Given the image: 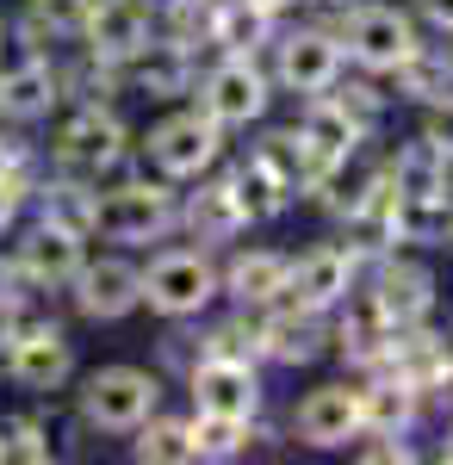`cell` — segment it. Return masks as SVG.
<instances>
[{
  "mask_svg": "<svg viewBox=\"0 0 453 465\" xmlns=\"http://www.w3.org/2000/svg\"><path fill=\"white\" fill-rule=\"evenodd\" d=\"M175 223V193L156 180H125L112 193H94V223L106 242H156Z\"/></svg>",
  "mask_w": 453,
  "mask_h": 465,
  "instance_id": "cell-1",
  "label": "cell"
},
{
  "mask_svg": "<svg viewBox=\"0 0 453 465\" xmlns=\"http://www.w3.org/2000/svg\"><path fill=\"white\" fill-rule=\"evenodd\" d=\"M137 280H143V304L162 311V317H199L211 298H217V267H211L199 249L156 254Z\"/></svg>",
  "mask_w": 453,
  "mask_h": 465,
  "instance_id": "cell-2",
  "label": "cell"
},
{
  "mask_svg": "<svg viewBox=\"0 0 453 465\" xmlns=\"http://www.w3.org/2000/svg\"><path fill=\"white\" fill-rule=\"evenodd\" d=\"M156 397H162V385L143 366H100L81 385V416L106 434H131L143 416H156Z\"/></svg>",
  "mask_w": 453,
  "mask_h": 465,
  "instance_id": "cell-3",
  "label": "cell"
},
{
  "mask_svg": "<svg viewBox=\"0 0 453 465\" xmlns=\"http://www.w3.org/2000/svg\"><path fill=\"white\" fill-rule=\"evenodd\" d=\"M217 149H224V124L211 112H175V118H162L149 131V162L168 180L206 174L211 162H217Z\"/></svg>",
  "mask_w": 453,
  "mask_h": 465,
  "instance_id": "cell-4",
  "label": "cell"
},
{
  "mask_svg": "<svg viewBox=\"0 0 453 465\" xmlns=\"http://www.w3.org/2000/svg\"><path fill=\"white\" fill-rule=\"evenodd\" d=\"M6 372L25 385V391H56L63 379H69L75 366V348L69 335L56 329V322H19V329H6Z\"/></svg>",
  "mask_w": 453,
  "mask_h": 465,
  "instance_id": "cell-5",
  "label": "cell"
},
{
  "mask_svg": "<svg viewBox=\"0 0 453 465\" xmlns=\"http://www.w3.org/2000/svg\"><path fill=\"white\" fill-rule=\"evenodd\" d=\"M56 162L81 180H100L106 168L125 162V124L100 106H81L69 124H63V137H56Z\"/></svg>",
  "mask_w": 453,
  "mask_h": 465,
  "instance_id": "cell-6",
  "label": "cell"
},
{
  "mask_svg": "<svg viewBox=\"0 0 453 465\" xmlns=\"http://www.w3.org/2000/svg\"><path fill=\"white\" fill-rule=\"evenodd\" d=\"M348 56L360 63V69H379L391 74L410 50H417V25L398 13V6H354L348 13Z\"/></svg>",
  "mask_w": 453,
  "mask_h": 465,
  "instance_id": "cell-7",
  "label": "cell"
},
{
  "mask_svg": "<svg viewBox=\"0 0 453 465\" xmlns=\"http://www.w3.org/2000/svg\"><path fill=\"white\" fill-rule=\"evenodd\" d=\"M186 379H193V397H199L206 416H237V422H248V416L261 410V379H255L248 360L206 354Z\"/></svg>",
  "mask_w": 453,
  "mask_h": 465,
  "instance_id": "cell-8",
  "label": "cell"
},
{
  "mask_svg": "<svg viewBox=\"0 0 453 465\" xmlns=\"http://www.w3.org/2000/svg\"><path fill=\"white\" fill-rule=\"evenodd\" d=\"M81 37H87V50H94L100 63H125L137 44L156 37V6H149V0H94Z\"/></svg>",
  "mask_w": 453,
  "mask_h": 465,
  "instance_id": "cell-9",
  "label": "cell"
},
{
  "mask_svg": "<svg viewBox=\"0 0 453 465\" xmlns=\"http://www.w3.org/2000/svg\"><path fill=\"white\" fill-rule=\"evenodd\" d=\"M69 286H75L81 317H94V322H118L143 304V280L131 261H81V273Z\"/></svg>",
  "mask_w": 453,
  "mask_h": 465,
  "instance_id": "cell-10",
  "label": "cell"
},
{
  "mask_svg": "<svg viewBox=\"0 0 453 465\" xmlns=\"http://www.w3.org/2000/svg\"><path fill=\"white\" fill-rule=\"evenodd\" d=\"M279 81L292 87V94H329L336 81H342V37H329V32H292V37H279Z\"/></svg>",
  "mask_w": 453,
  "mask_h": 465,
  "instance_id": "cell-11",
  "label": "cell"
},
{
  "mask_svg": "<svg viewBox=\"0 0 453 465\" xmlns=\"http://www.w3.org/2000/svg\"><path fill=\"white\" fill-rule=\"evenodd\" d=\"M81 236L63 230V223H50V217H37V230H25V242L13 254V267L25 273V286H69L75 273H81Z\"/></svg>",
  "mask_w": 453,
  "mask_h": 465,
  "instance_id": "cell-12",
  "label": "cell"
},
{
  "mask_svg": "<svg viewBox=\"0 0 453 465\" xmlns=\"http://www.w3.org/2000/svg\"><path fill=\"white\" fill-rule=\"evenodd\" d=\"M354 267H360V254H354V249L323 242V249H311L305 261H292L286 292H292L305 311H329V304H342V298L354 292Z\"/></svg>",
  "mask_w": 453,
  "mask_h": 465,
  "instance_id": "cell-13",
  "label": "cell"
},
{
  "mask_svg": "<svg viewBox=\"0 0 453 465\" xmlns=\"http://www.w3.org/2000/svg\"><path fill=\"white\" fill-rule=\"evenodd\" d=\"M206 112L217 124H255L267 112V74L255 69L248 56H224L206 74Z\"/></svg>",
  "mask_w": 453,
  "mask_h": 465,
  "instance_id": "cell-14",
  "label": "cell"
},
{
  "mask_svg": "<svg viewBox=\"0 0 453 465\" xmlns=\"http://www.w3.org/2000/svg\"><path fill=\"white\" fill-rule=\"evenodd\" d=\"M112 69L125 74L131 94L175 100V94H186V81H193V50H186V44H162V37H149V44H137L125 63H112Z\"/></svg>",
  "mask_w": 453,
  "mask_h": 465,
  "instance_id": "cell-15",
  "label": "cell"
},
{
  "mask_svg": "<svg viewBox=\"0 0 453 465\" xmlns=\"http://www.w3.org/2000/svg\"><path fill=\"white\" fill-rule=\"evenodd\" d=\"M298 137H305V149L317 155V168H348V155L360 149L367 124H360L342 100L311 94V106H305V118H298Z\"/></svg>",
  "mask_w": 453,
  "mask_h": 465,
  "instance_id": "cell-16",
  "label": "cell"
},
{
  "mask_svg": "<svg viewBox=\"0 0 453 465\" xmlns=\"http://www.w3.org/2000/svg\"><path fill=\"white\" fill-rule=\"evenodd\" d=\"M360 434V391L354 385H323L298 403V440L305 447H348Z\"/></svg>",
  "mask_w": 453,
  "mask_h": 465,
  "instance_id": "cell-17",
  "label": "cell"
},
{
  "mask_svg": "<svg viewBox=\"0 0 453 465\" xmlns=\"http://www.w3.org/2000/svg\"><path fill=\"white\" fill-rule=\"evenodd\" d=\"M373 304L385 311L391 329H410L435 311V273L417 267V261H385L379 280H373Z\"/></svg>",
  "mask_w": 453,
  "mask_h": 465,
  "instance_id": "cell-18",
  "label": "cell"
},
{
  "mask_svg": "<svg viewBox=\"0 0 453 465\" xmlns=\"http://www.w3.org/2000/svg\"><path fill=\"white\" fill-rule=\"evenodd\" d=\"M385 186L398 199H453V162L428 137L422 143H404L391 155V168H385Z\"/></svg>",
  "mask_w": 453,
  "mask_h": 465,
  "instance_id": "cell-19",
  "label": "cell"
},
{
  "mask_svg": "<svg viewBox=\"0 0 453 465\" xmlns=\"http://www.w3.org/2000/svg\"><path fill=\"white\" fill-rule=\"evenodd\" d=\"M286 280H292V254L279 249H248L230 261V273L217 280V286L230 292L237 304H274L279 292H286Z\"/></svg>",
  "mask_w": 453,
  "mask_h": 465,
  "instance_id": "cell-20",
  "label": "cell"
},
{
  "mask_svg": "<svg viewBox=\"0 0 453 465\" xmlns=\"http://www.w3.org/2000/svg\"><path fill=\"white\" fill-rule=\"evenodd\" d=\"M255 341H261L279 366H305V360L323 354V322H317V311H305V304H298V311L267 317L261 329H255Z\"/></svg>",
  "mask_w": 453,
  "mask_h": 465,
  "instance_id": "cell-21",
  "label": "cell"
},
{
  "mask_svg": "<svg viewBox=\"0 0 453 465\" xmlns=\"http://www.w3.org/2000/svg\"><path fill=\"white\" fill-rule=\"evenodd\" d=\"M255 162H261V168H267V174H274L279 186L292 193V199H298V193H311L317 174H323V168H317V155L305 149V137H298V131H267V137L255 143Z\"/></svg>",
  "mask_w": 453,
  "mask_h": 465,
  "instance_id": "cell-22",
  "label": "cell"
},
{
  "mask_svg": "<svg viewBox=\"0 0 453 465\" xmlns=\"http://www.w3.org/2000/svg\"><path fill=\"white\" fill-rule=\"evenodd\" d=\"M417 403H422V391H410L398 372H385L379 385H367V391H360V429L404 434L410 422H417Z\"/></svg>",
  "mask_w": 453,
  "mask_h": 465,
  "instance_id": "cell-23",
  "label": "cell"
},
{
  "mask_svg": "<svg viewBox=\"0 0 453 465\" xmlns=\"http://www.w3.org/2000/svg\"><path fill=\"white\" fill-rule=\"evenodd\" d=\"M342 348H348L360 366H385V348H391V322L373 304V292H348V311H342Z\"/></svg>",
  "mask_w": 453,
  "mask_h": 465,
  "instance_id": "cell-24",
  "label": "cell"
},
{
  "mask_svg": "<svg viewBox=\"0 0 453 465\" xmlns=\"http://www.w3.org/2000/svg\"><path fill=\"white\" fill-rule=\"evenodd\" d=\"M50 106H56V69L44 56L13 74H0V112L6 118H44Z\"/></svg>",
  "mask_w": 453,
  "mask_h": 465,
  "instance_id": "cell-25",
  "label": "cell"
},
{
  "mask_svg": "<svg viewBox=\"0 0 453 465\" xmlns=\"http://www.w3.org/2000/svg\"><path fill=\"white\" fill-rule=\"evenodd\" d=\"M267 6L261 0H224L217 13H211V44H224L230 56H255L261 44H267Z\"/></svg>",
  "mask_w": 453,
  "mask_h": 465,
  "instance_id": "cell-26",
  "label": "cell"
},
{
  "mask_svg": "<svg viewBox=\"0 0 453 465\" xmlns=\"http://www.w3.org/2000/svg\"><path fill=\"white\" fill-rule=\"evenodd\" d=\"M230 193H237V212H243V223H267V217H279V212H286V199H292V193H286V186H279V180L267 174L255 155H248L243 168L230 174Z\"/></svg>",
  "mask_w": 453,
  "mask_h": 465,
  "instance_id": "cell-27",
  "label": "cell"
},
{
  "mask_svg": "<svg viewBox=\"0 0 453 465\" xmlns=\"http://www.w3.org/2000/svg\"><path fill=\"white\" fill-rule=\"evenodd\" d=\"M391 74H398L404 100H441V94H453V56L448 50H428V44H417Z\"/></svg>",
  "mask_w": 453,
  "mask_h": 465,
  "instance_id": "cell-28",
  "label": "cell"
},
{
  "mask_svg": "<svg viewBox=\"0 0 453 465\" xmlns=\"http://www.w3.org/2000/svg\"><path fill=\"white\" fill-rule=\"evenodd\" d=\"M186 223H193V236H199V242H230V236L243 230V212H237V193H230V180L206 186V193L186 205Z\"/></svg>",
  "mask_w": 453,
  "mask_h": 465,
  "instance_id": "cell-29",
  "label": "cell"
},
{
  "mask_svg": "<svg viewBox=\"0 0 453 465\" xmlns=\"http://www.w3.org/2000/svg\"><path fill=\"white\" fill-rule=\"evenodd\" d=\"M186 434H193V460H237L248 447V422H237V416L199 410V422H186Z\"/></svg>",
  "mask_w": 453,
  "mask_h": 465,
  "instance_id": "cell-30",
  "label": "cell"
},
{
  "mask_svg": "<svg viewBox=\"0 0 453 465\" xmlns=\"http://www.w3.org/2000/svg\"><path fill=\"white\" fill-rule=\"evenodd\" d=\"M131 434H137V460L143 465H186L193 460V434H186V422H149V416H143Z\"/></svg>",
  "mask_w": 453,
  "mask_h": 465,
  "instance_id": "cell-31",
  "label": "cell"
},
{
  "mask_svg": "<svg viewBox=\"0 0 453 465\" xmlns=\"http://www.w3.org/2000/svg\"><path fill=\"white\" fill-rule=\"evenodd\" d=\"M87 6H94V0H32V6H25V25H32L37 37H81Z\"/></svg>",
  "mask_w": 453,
  "mask_h": 465,
  "instance_id": "cell-32",
  "label": "cell"
},
{
  "mask_svg": "<svg viewBox=\"0 0 453 465\" xmlns=\"http://www.w3.org/2000/svg\"><path fill=\"white\" fill-rule=\"evenodd\" d=\"M44 217L63 223V230H75V236H87V223H94V193H81V186H50V193H44Z\"/></svg>",
  "mask_w": 453,
  "mask_h": 465,
  "instance_id": "cell-33",
  "label": "cell"
},
{
  "mask_svg": "<svg viewBox=\"0 0 453 465\" xmlns=\"http://www.w3.org/2000/svg\"><path fill=\"white\" fill-rule=\"evenodd\" d=\"M422 137L441 149L453 162V94H441V100H428V124H422Z\"/></svg>",
  "mask_w": 453,
  "mask_h": 465,
  "instance_id": "cell-34",
  "label": "cell"
},
{
  "mask_svg": "<svg viewBox=\"0 0 453 465\" xmlns=\"http://www.w3.org/2000/svg\"><path fill=\"white\" fill-rule=\"evenodd\" d=\"M336 100H342V106H348L360 124H373V118H379V94H373V87H360V81H354V87H342Z\"/></svg>",
  "mask_w": 453,
  "mask_h": 465,
  "instance_id": "cell-35",
  "label": "cell"
},
{
  "mask_svg": "<svg viewBox=\"0 0 453 465\" xmlns=\"http://www.w3.org/2000/svg\"><path fill=\"white\" fill-rule=\"evenodd\" d=\"M417 13L428 19V25H441V32H453V0H417Z\"/></svg>",
  "mask_w": 453,
  "mask_h": 465,
  "instance_id": "cell-36",
  "label": "cell"
},
{
  "mask_svg": "<svg viewBox=\"0 0 453 465\" xmlns=\"http://www.w3.org/2000/svg\"><path fill=\"white\" fill-rule=\"evenodd\" d=\"M13 217H19V174H13V180H0V230H6Z\"/></svg>",
  "mask_w": 453,
  "mask_h": 465,
  "instance_id": "cell-37",
  "label": "cell"
},
{
  "mask_svg": "<svg viewBox=\"0 0 453 465\" xmlns=\"http://www.w3.org/2000/svg\"><path fill=\"white\" fill-rule=\"evenodd\" d=\"M13 174H19V143L0 137V180H13Z\"/></svg>",
  "mask_w": 453,
  "mask_h": 465,
  "instance_id": "cell-38",
  "label": "cell"
},
{
  "mask_svg": "<svg viewBox=\"0 0 453 465\" xmlns=\"http://www.w3.org/2000/svg\"><path fill=\"white\" fill-rule=\"evenodd\" d=\"M149 6H175V13H180V6H186V0H149Z\"/></svg>",
  "mask_w": 453,
  "mask_h": 465,
  "instance_id": "cell-39",
  "label": "cell"
},
{
  "mask_svg": "<svg viewBox=\"0 0 453 465\" xmlns=\"http://www.w3.org/2000/svg\"><path fill=\"white\" fill-rule=\"evenodd\" d=\"M261 6H267V13H279V6H292V0H261Z\"/></svg>",
  "mask_w": 453,
  "mask_h": 465,
  "instance_id": "cell-40",
  "label": "cell"
},
{
  "mask_svg": "<svg viewBox=\"0 0 453 465\" xmlns=\"http://www.w3.org/2000/svg\"><path fill=\"white\" fill-rule=\"evenodd\" d=\"M441 453H448V460H453V434H448V447H441Z\"/></svg>",
  "mask_w": 453,
  "mask_h": 465,
  "instance_id": "cell-41",
  "label": "cell"
},
{
  "mask_svg": "<svg viewBox=\"0 0 453 465\" xmlns=\"http://www.w3.org/2000/svg\"><path fill=\"white\" fill-rule=\"evenodd\" d=\"M448 242H453V223H448Z\"/></svg>",
  "mask_w": 453,
  "mask_h": 465,
  "instance_id": "cell-42",
  "label": "cell"
}]
</instances>
